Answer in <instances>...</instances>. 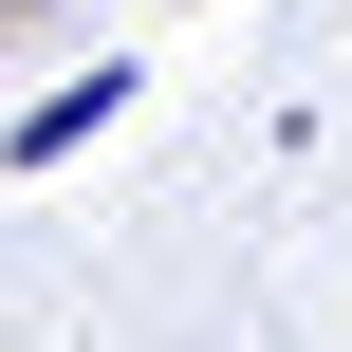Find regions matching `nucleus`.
Masks as SVG:
<instances>
[{"instance_id": "obj_1", "label": "nucleus", "mask_w": 352, "mask_h": 352, "mask_svg": "<svg viewBox=\"0 0 352 352\" xmlns=\"http://www.w3.org/2000/svg\"><path fill=\"white\" fill-rule=\"evenodd\" d=\"M111 111H130V74H111V56H93V74H74V93H37V111H19V130H0V148H19V167H56V148H93V130H111Z\"/></svg>"}, {"instance_id": "obj_2", "label": "nucleus", "mask_w": 352, "mask_h": 352, "mask_svg": "<svg viewBox=\"0 0 352 352\" xmlns=\"http://www.w3.org/2000/svg\"><path fill=\"white\" fill-rule=\"evenodd\" d=\"M19 19H56V0H19Z\"/></svg>"}, {"instance_id": "obj_3", "label": "nucleus", "mask_w": 352, "mask_h": 352, "mask_svg": "<svg viewBox=\"0 0 352 352\" xmlns=\"http://www.w3.org/2000/svg\"><path fill=\"white\" fill-rule=\"evenodd\" d=\"M0 19H19V0H0Z\"/></svg>"}]
</instances>
